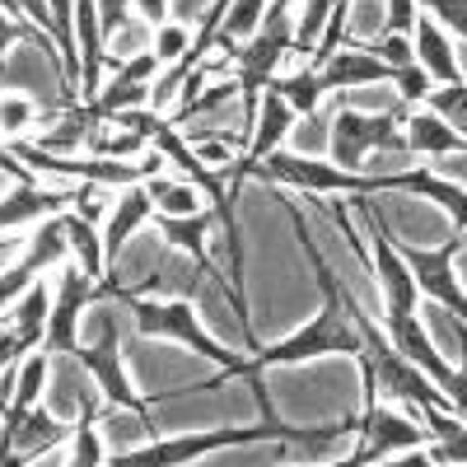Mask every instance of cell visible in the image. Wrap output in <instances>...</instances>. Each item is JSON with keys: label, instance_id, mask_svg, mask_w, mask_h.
<instances>
[{"label": "cell", "instance_id": "277c9868", "mask_svg": "<svg viewBox=\"0 0 467 467\" xmlns=\"http://www.w3.org/2000/svg\"><path fill=\"white\" fill-rule=\"evenodd\" d=\"M383 234H388V244H393V253L407 262L416 290L431 295L449 318L462 323V314H467L462 281H458V266H462V229H453V239L440 244V248H416V244H407L402 234H393V224H388V220H383Z\"/></svg>", "mask_w": 467, "mask_h": 467}, {"label": "cell", "instance_id": "3957f363", "mask_svg": "<svg viewBox=\"0 0 467 467\" xmlns=\"http://www.w3.org/2000/svg\"><path fill=\"white\" fill-rule=\"evenodd\" d=\"M66 360L85 365L94 374L99 393H103V407H127V411H136V416H145L154 425V416H150L154 398L136 393V383H131V374L122 365V318H117V304L112 308H94V341L75 346Z\"/></svg>", "mask_w": 467, "mask_h": 467}, {"label": "cell", "instance_id": "d6986e66", "mask_svg": "<svg viewBox=\"0 0 467 467\" xmlns=\"http://www.w3.org/2000/svg\"><path fill=\"white\" fill-rule=\"evenodd\" d=\"M337 10V0H304V10H299V24H295V47H290V61H308V52H314V43L323 37V24L327 15Z\"/></svg>", "mask_w": 467, "mask_h": 467}, {"label": "cell", "instance_id": "4316f807", "mask_svg": "<svg viewBox=\"0 0 467 467\" xmlns=\"http://www.w3.org/2000/svg\"><path fill=\"white\" fill-rule=\"evenodd\" d=\"M131 10L154 28V24H164V19H173V0H131Z\"/></svg>", "mask_w": 467, "mask_h": 467}, {"label": "cell", "instance_id": "7a4b0ae2", "mask_svg": "<svg viewBox=\"0 0 467 467\" xmlns=\"http://www.w3.org/2000/svg\"><path fill=\"white\" fill-rule=\"evenodd\" d=\"M411 103H393V108H356V103H341L332 117H327V154L323 160L346 169V173H365L374 154H407V140H402V117H407Z\"/></svg>", "mask_w": 467, "mask_h": 467}, {"label": "cell", "instance_id": "2e32d148", "mask_svg": "<svg viewBox=\"0 0 467 467\" xmlns=\"http://www.w3.org/2000/svg\"><path fill=\"white\" fill-rule=\"evenodd\" d=\"M140 187H145V197H150L154 215H192V211L206 206V202H202V187L187 182L182 173H178V178L150 173V178H140Z\"/></svg>", "mask_w": 467, "mask_h": 467}, {"label": "cell", "instance_id": "5bb4252c", "mask_svg": "<svg viewBox=\"0 0 467 467\" xmlns=\"http://www.w3.org/2000/svg\"><path fill=\"white\" fill-rule=\"evenodd\" d=\"M66 248H70V262L85 271L89 281H103L108 276V257H103V234H99V220L80 215V211H66Z\"/></svg>", "mask_w": 467, "mask_h": 467}, {"label": "cell", "instance_id": "6da1fadb", "mask_svg": "<svg viewBox=\"0 0 467 467\" xmlns=\"http://www.w3.org/2000/svg\"><path fill=\"white\" fill-rule=\"evenodd\" d=\"M356 435V416H341L337 425H285V420H262V425H224V431H197V435H178L164 440L154 435L145 444L117 449L108 453L112 467H178V462H197L211 449H244V444H290V449H327L337 440Z\"/></svg>", "mask_w": 467, "mask_h": 467}, {"label": "cell", "instance_id": "4fadbf2b", "mask_svg": "<svg viewBox=\"0 0 467 467\" xmlns=\"http://www.w3.org/2000/svg\"><path fill=\"white\" fill-rule=\"evenodd\" d=\"M318 80H323V94H337V89H365V85H388L393 80V66L360 52V47H337L323 66H318Z\"/></svg>", "mask_w": 467, "mask_h": 467}, {"label": "cell", "instance_id": "603a6c76", "mask_svg": "<svg viewBox=\"0 0 467 467\" xmlns=\"http://www.w3.org/2000/svg\"><path fill=\"white\" fill-rule=\"evenodd\" d=\"M290 150L295 154H327V117L323 112H308V117H299V122L290 127Z\"/></svg>", "mask_w": 467, "mask_h": 467}, {"label": "cell", "instance_id": "7402d4cb", "mask_svg": "<svg viewBox=\"0 0 467 467\" xmlns=\"http://www.w3.org/2000/svg\"><path fill=\"white\" fill-rule=\"evenodd\" d=\"M420 103L431 108L435 117H444L453 131H462V112H467V89H462V80H458V85H431Z\"/></svg>", "mask_w": 467, "mask_h": 467}, {"label": "cell", "instance_id": "5b68a950", "mask_svg": "<svg viewBox=\"0 0 467 467\" xmlns=\"http://www.w3.org/2000/svg\"><path fill=\"white\" fill-rule=\"evenodd\" d=\"M350 440H356V449L346 453V462L365 467V462H388L398 449H425V444H431V431H425L416 416H407L398 402L374 398V402L360 407L356 435H350Z\"/></svg>", "mask_w": 467, "mask_h": 467}, {"label": "cell", "instance_id": "d4e9b609", "mask_svg": "<svg viewBox=\"0 0 467 467\" xmlns=\"http://www.w3.org/2000/svg\"><path fill=\"white\" fill-rule=\"evenodd\" d=\"M393 94L402 99V103H420L425 99V89H431V75H425L416 61H407V66H393Z\"/></svg>", "mask_w": 467, "mask_h": 467}, {"label": "cell", "instance_id": "9c48e42d", "mask_svg": "<svg viewBox=\"0 0 467 467\" xmlns=\"http://www.w3.org/2000/svg\"><path fill=\"white\" fill-rule=\"evenodd\" d=\"M411 61L431 75V85H458L462 80L458 43L425 10H416V24H411Z\"/></svg>", "mask_w": 467, "mask_h": 467}, {"label": "cell", "instance_id": "44dd1931", "mask_svg": "<svg viewBox=\"0 0 467 467\" xmlns=\"http://www.w3.org/2000/svg\"><path fill=\"white\" fill-rule=\"evenodd\" d=\"M37 103L28 94H5L0 89V140H15V136H28V127L37 122Z\"/></svg>", "mask_w": 467, "mask_h": 467}, {"label": "cell", "instance_id": "e0dca14e", "mask_svg": "<svg viewBox=\"0 0 467 467\" xmlns=\"http://www.w3.org/2000/svg\"><path fill=\"white\" fill-rule=\"evenodd\" d=\"M266 89L271 94H281L290 108H295V117H308V112H318L323 108V80H318V70L314 66H295L290 75H271L266 80Z\"/></svg>", "mask_w": 467, "mask_h": 467}, {"label": "cell", "instance_id": "30bf717a", "mask_svg": "<svg viewBox=\"0 0 467 467\" xmlns=\"http://www.w3.org/2000/svg\"><path fill=\"white\" fill-rule=\"evenodd\" d=\"M150 215H154V206H150V197H145L140 182L117 187V202L108 206V215H103V224H99V234H103V257H108V262L122 257V248L150 224Z\"/></svg>", "mask_w": 467, "mask_h": 467}, {"label": "cell", "instance_id": "52a82bcc", "mask_svg": "<svg viewBox=\"0 0 467 467\" xmlns=\"http://www.w3.org/2000/svg\"><path fill=\"white\" fill-rule=\"evenodd\" d=\"M94 182H80V187H47L37 173L28 178H5V197H0V234L10 229H24V224H37L52 211H70L80 206V197Z\"/></svg>", "mask_w": 467, "mask_h": 467}, {"label": "cell", "instance_id": "7c38bea8", "mask_svg": "<svg viewBox=\"0 0 467 467\" xmlns=\"http://www.w3.org/2000/svg\"><path fill=\"white\" fill-rule=\"evenodd\" d=\"M75 435L70 416H52L43 407H28L24 420L15 425V440H10V462H37L47 458L52 449H61Z\"/></svg>", "mask_w": 467, "mask_h": 467}, {"label": "cell", "instance_id": "ba28073f", "mask_svg": "<svg viewBox=\"0 0 467 467\" xmlns=\"http://www.w3.org/2000/svg\"><path fill=\"white\" fill-rule=\"evenodd\" d=\"M150 224H154V234L164 239V248H178V253H187L192 257V266L202 271H215V262H211V234H215V206L206 202L202 211H192V215H150Z\"/></svg>", "mask_w": 467, "mask_h": 467}, {"label": "cell", "instance_id": "9a60e30c", "mask_svg": "<svg viewBox=\"0 0 467 467\" xmlns=\"http://www.w3.org/2000/svg\"><path fill=\"white\" fill-rule=\"evenodd\" d=\"M57 117H61V122H57L52 131H37V136H28V140H33L37 150H52V154H75V150L85 154V140H89V131L99 127V117L89 112V103L61 108Z\"/></svg>", "mask_w": 467, "mask_h": 467}, {"label": "cell", "instance_id": "ffe728a7", "mask_svg": "<svg viewBox=\"0 0 467 467\" xmlns=\"http://www.w3.org/2000/svg\"><path fill=\"white\" fill-rule=\"evenodd\" d=\"M150 52H154V61H160V66L182 61V57L192 52V28H187V19L154 24V28H150Z\"/></svg>", "mask_w": 467, "mask_h": 467}, {"label": "cell", "instance_id": "ac0fdd59", "mask_svg": "<svg viewBox=\"0 0 467 467\" xmlns=\"http://www.w3.org/2000/svg\"><path fill=\"white\" fill-rule=\"evenodd\" d=\"M99 402L94 398H85V411L75 416V435H70V458L66 462H75V467H99V462H108V444H103V435H99Z\"/></svg>", "mask_w": 467, "mask_h": 467}, {"label": "cell", "instance_id": "484cf974", "mask_svg": "<svg viewBox=\"0 0 467 467\" xmlns=\"http://www.w3.org/2000/svg\"><path fill=\"white\" fill-rule=\"evenodd\" d=\"M131 19V0H99V24H103V37H112Z\"/></svg>", "mask_w": 467, "mask_h": 467}, {"label": "cell", "instance_id": "8992f818", "mask_svg": "<svg viewBox=\"0 0 467 467\" xmlns=\"http://www.w3.org/2000/svg\"><path fill=\"white\" fill-rule=\"evenodd\" d=\"M89 308H94V281L66 257L57 266V290H52V308H47V323H43V350L52 360L70 356V350L80 346L75 327H80V318L89 314Z\"/></svg>", "mask_w": 467, "mask_h": 467}, {"label": "cell", "instance_id": "8fae6325", "mask_svg": "<svg viewBox=\"0 0 467 467\" xmlns=\"http://www.w3.org/2000/svg\"><path fill=\"white\" fill-rule=\"evenodd\" d=\"M402 140L411 160H449V154H462V131H453L444 117H435L431 108L411 103L402 117Z\"/></svg>", "mask_w": 467, "mask_h": 467}, {"label": "cell", "instance_id": "cb8c5ba5", "mask_svg": "<svg viewBox=\"0 0 467 467\" xmlns=\"http://www.w3.org/2000/svg\"><path fill=\"white\" fill-rule=\"evenodd\" d=\"M416 10L431 15V19L453 37V43L467 33V0H416Z\"/></svg>", "mask_w": 467, "mask_h": 467}]
</instances>
